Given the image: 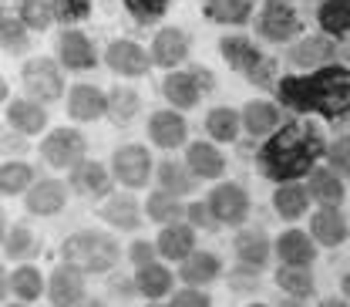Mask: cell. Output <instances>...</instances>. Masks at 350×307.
Here are the masks:
<instances>
[{
	"label": "cell",
	"mask_w": 350,
	"mask_h": 307,
	"mask_svg": "<svg viewBox=\"0 0 350 307\" xmlns=\"http://www.w3.org/2000/svg\"><path fill=\"white\" fill-rule=\"evenodd\" d=\"M320 24L330 34H344L350 31V0H327L320 7Z\"/></svg>",
	"instance_id": "30"
},
{
	"label": "cell",
	"mask_w": 350,
	"mask_h": 307,
	"mask_svg": "<svg viewBox=\"0 0 350 307\" xmlns=\"http://www.w3.org/2000/svg\"><path fill=\"white\" fill-rule=\"evenodd\" d=\"M148 135L162 145V149H175L185 138V122L175 112H155L148 122Z\"/></svg>",
	"instance_id": "16"
},
{
	"label": "cell",
	"mask_w": 350,
	"mask_h": 307,
	"mask_svg": "<svg viewBox=\"0 0 350 307\" xmlns=\"http://www.w3.org/2000/svg\"><path fill=\"white\" fill-rule=\"evenodd\" d=\"M206 129H209L213 138L229 142V138H236V132H239V115H236L232 108H213V112L206 115Z\"/></svg>",
	"instance_id": "31"
},
{
	"label": "cell",
	"mask_w": 350,
	"mask_h": 307,
	"mask_svg": "<svg viewBox=\"0 0 350 307\" xmlns=\"http://www.w3.org/2000/svg\"><path fill=\"white\" fill-rule=\"evenodd\" d=\"M185 54H189V44H185V34H182V31H175V27L159 31V38L152 44V58H155L159 64L175 68L178 61H185Z\"/></svg>",
	"instance_id": "14"
},
{
	"label": "cell",
	"mask_w": 350,
	"mask_h": 307,
	"mask_svg": "<svg viewBox=\"0 0 350 307\" xmlns=\"http://www.w3.org/2000/svg\"><path fill=\"white\" fill-rule=\"evenodd\" d=\"M27 182H31V169H27L24 162H7V166L0 169V186H3L7 196H10V193H21Z\"/></svg>",
	"instance_id": "39"
},
{
	"label": "cell",
	"mask_w": 350,
	"mask_h": 307,
	"mask_svg": "<svg viewBox=\"0 0 350 307\" xmlns=\"http://www.w3.org/2000/svg\"><path fill=\"white\" fill-rule=\"evenodd\" d=\"M330 162H334L337 173L350 175V138H337V142H334V149H330Z\"/></svg>",
	"instance_id": "46"
},
{
	"label": "cell",
	"mask_w": 350,
	"mask_h": 307,
	"mask_svg": "<svg viewBox=\"0 0 350 307\" xmlns=\"http://www.w3.org/2000/svg\"><path fill=\"white\" fill-rule=\"evenodd\" d=\"M189 169L196 175H202V179H216V175H222V156H219L213 145L196 142L189 149Z\"/></svg>",
	"instance_id": "21"
},
{
	"label": "cell",
	"mask_w": 350,
	"mask_h": 307,
	"mask_svg": "<svg viewBox=\"0 0 350 307\" xmlns=\"http://www.w3.org/2000/svg\"><path fill=\"white\" fill-rule=\"evenodd\" d=\"M165 3H169V0H125V7L135 14L138 24H152V21H159L162 10H165Z\"/></svg>",
	"instance_id": "41"
},
{
	"label": "cell",
	"mask_w": 350,
	"mask_h": 307,
	"mask_svg": "<svg viewBox=\"0 0 350 307\" xmlns=\"http://www.w3.org/2000/svg\"><path fill=\"white\" fill-rule=\"evenodd\" d=\"M135 112H138V95H135L131 88L111 91V98H108V115H111V122L129 125L131 119H135Z\"/></svg>",
	"instance_id": "33"
},
{
	"label": "cell",
	"mask_w": 350,
	"mask_h": 307,
	"mask_svg": "<svg viewBox=\"0 0 350 307\" xmlns=\"http://www.w3.org/2000/svg\"><path fill=\"white\" fill-rule=\"evenodd\" d=\"M75 186L88 196H101V193H108V175L98 162H85L75 169Z\"/></svg>",
	"instance_id": "34"
},
{
	"label": "cell",
	"mask_w": 350,
	"mask_h": 307,
	"mask_svg": "<svg viewBox=\"0 0 350 307\" xmlns=\"http://www.w3.org/2000/svg\"><path fill=\"white\" fill-rule=\"evenodd\" d=\"M131 260L138 263V270L148 267V263H152V247H148V243H135V247H131Z\"/></svg>",
	"instance_id": "48"
},
{
	"label": "cell",
	"mask_w": 350,
	"mask_h": 307,
	"mask_svg": "<svg viewBox=\"0 0 350 307\" xmlns=\"http://www.w3.org/2000/svg\"><path fill=\"white\" fill-rule=\"evenodd\" d=\"M189 213H192V219H196V223H202V226H209V219H213V217H209V210H206L202 203H196Z\"/></svg>",
	"instance_id": "49"
},
{
	"label": "cell",
	"mask_w": 350,
	"mask_h": 307,
	"mask_svg": "<svg viewBox=\"0 0 350 307\" xmlns=\"http://www.w3.org/2000/svg\"><path fill=\"white\" fill-rule=\"evenodd\" d=\"M172 307H209V297L199 291H182V294H175Z\"/></svg>",
	"instance_id": "47"
},
{
	"label": "cell",
	"mask_w": 350,
	"mask_h": 307,
	"mask_svg": "<svg viewBox=\"0 0 350 307\" xmlns=\"http://www.w3.org/2000/svg\"><path fill=\"white\" fill-rule=\"evenodd\" d=\"M334 54H337V47L327 38H310V41H300L297 47H290V61L297 68H317V64L330 61Z\"/></svg>",
	"instance_id": "17"
},
{
	"label": "cell",
	"mask_w": 350,
	"mask_h": 307,
	"mask_svg": "<svg viewBox=\"0 0 350 307\" xmlns=\"http://www.w3.org/2000/svg\"><path fill=\"white\" fill-rule=\"evenodd\" d=\"M313 236H317L320 243H327V247H337V243L347 236V223H344V217H340L334 206H323V210L313 217Z\"/></svg>",
	"instance_id": "18"
},
{
	"label": "cell",
	"mask_w": 350,
	"mask_h": 307,
	"mask_svg": "<svg viewBox=\"0 0 350 307\" xmlns=\"http://www.w3.org/2000/svg\"><path fill=\"white\" fill-rule=\"evenodd\" d=\"M243 122H246V129L253 132V135H266V132L276 129V108L273 105H266V101H250L246 105V112H243Z\"/></svg>",
	"instance_id": "27"
},
{
	"label": "cell",
	"mask_w": 350,
	"mask_h": 307,
	"mask_svg": "<svg viewBox=\"0 0 350 307\" xmlns=\"http://www.w3.org/2000/svg\"><path fill=\"white\" fill-rule=\"evenodd\" d=\"M81 291H85V280H81V270L78 267H57L54 277H51V301L57 307H75L81 301Z\"/></svg>",
	"instance_id": "11"
},
{
	"label": "cell",
	"mask_w": 350,
	"mask_h": 307,
	"mask_svg": "<svg viewBox=\"0 0 350 307\" xmlns=\"http://www.w3.org/2000/svg\"><path fill=\"white\" fill-rule=\"evenodd\" d=\"M236 254L243 257L246 267H262L266 257H269V243H266V236L262 233H239V240H236Z\"/></svg>",
	"instance_id": "25"
},
{
	"label": "cell",
	"mask_w": 350,
	"mask_h": 307,
	"mask_svg": "<svg viewBox=\"0 0 350 307\" xmlns=\"http://www.w3.org/2000/svg\"><path fill=\"white\" fill-rule=\"evenodd\" d=\"M169 284H172V277H169V270L159 267V263H148V267L138 270V291L148 294V297H162V294L169 291Z\"/></svg>",
	"instance_id": "32"
},
{
	"label": "cell",
	"mask_w": 350,
	"mask_h": 307,
	"mask_svg": "<svg viewBox=\"0 0 350 307\" xmlns=\"http://www.w3.org/2000/svg\"><path fill=\"white\" fill-rule=\"evenodd\" d=\"M256 307H260V304H256Z\"/></svg>",
	"instance_id": "54"
},
{
	"label": "cell",
	"mask_w": 350,
	"mask_h": 307,
	"mask_svg": "<svg viewBox=\"0 0 350 307\" xmlns=\"http://www.w3.org/2000/svg\"><path fill=\"white\" fill-rule=\"evenodd\" d=\"M159 250L165 254V257H189V250H192V230L189 226H169V230H162V236H159Z\"/></svg>",
	"instance_id": "26"
},
{
	"label": "cell",
	"mask_w": 350,
	"mask_h": 307,
	"mask_svg": "<svg viewBox=\"0 0 350 307\" xmlns=\"http://www.w3.org/2000/svg\"><path fill=\"white\" fill-rule=\"evenodd\" d=\"M14 291H17L24 301L41 297V273H38L34 267H21V270H14Z\"/></svg>",
	"instance_id": "38"
},
{
	"label": "cell",
	"mask_w": 350,
	"mask_h": 307,
	"mask_svg": "<svg viewBox=\"0 0 350 307\" xmlns=\"http://www.w3.org/2000/svg\"><path fill=\"white\" fill-rule=\"evenodd\" d=\"M202 85H209V75H202V71H175L165 78V98L172 101L175 108H192L196 101H199V95H202Z\"/></svg>",
	"instance_id": "7"
},
{
	"label": "cell",
	"mask_w": 350,
	"mask_h": 307,
	"mask_svg": "<svg viewBox=\"0 0 350 307\" xmlns=\"http://www.w3.org/2000/svg\"><path fill=\"white\" fill-rule=\"evenodd\" d=\"M159 179H162V186L169 189V193H189L192 189V179L185 175V169L182 166H175V162H165L162 169H159Z\"/></svg>",
	"instance_id": "40"
},
{
	"label": "cell",
	"mask_w": 350,
	"mask_h": 307,
	"mask_svg": "<svg viewBox=\"0 0 350 307\" xmlns=\"http://www.w3.org/2000/svg\"><path fill=\"white\" fill-rule=\"evenodd\" d=\"M7 119L14 122V129L27 132V135L41 132L44 122H47L44 112H41V105H34V101H14V105L7 108Z\"/></svg>",
	"instance_id": "22"
},
{
	"label": "cell",
	"mask_w": 350,
	"mask_h": 307,
	"mask_svg": "<svg viewBox=\"0 0 350 307\" xmlns=\"http://www.w3.org/2000/svg\"><path fill=\"white\" fill-rule=\"evenodd\" d=\"M64 257L78 270H108L118 260V247L101 233H78L64 243Z\"/></svg>",
	"instance_id": "3"
},
{
	"label": "cell",
	"mask_w": 350,
	"mask_h": 307,
	"mask_svg": "<svg viewBox=\"0 0 350 307\" xmlns=\"http://www.w3.org/2000/svg\"><path fill=\"white\" fill-rule=\"evenodd\" d=\"M68 112H71V119H78V122H91V119H98L101 112H108V98H105L98 88L78 85V88H71Z\"/></svg>",
	"instance_id": "13"
},
{
	"label": "cell",
	"mask_w": 350,
	"mask_h": 307,
	"mask_svg": "<svg viewBox=\"0 0 350 307\" xmlns=\"http://www.w3.org/2000/svg\"><path fill=\"white\" fill-rule=\"evenodd\" d=\"M306 210V193L300 186H283L276 193V213L283 219H297Z\"/></svg>",
	"instance_id": "36"
},
{
	"label": "cell",
	"mask_w": 350,
	"mask_h": 307,
	"mask_svg": "<svg viewBox=\"0 0 350 307\" xmlns=\"http://www.w3.org/2000/svg\"><path fill=\"white\" fill-rule=\"evenodd\" d=\"M24 88L34 95V98H41V101H54V98H61V71L54 68V61H31L27 68H24Z\"/></svg>",
	"instance_id": "6"
},
{
	"label": "cell",
	"mask_w": 350,
	"mask_h": 307,
	"mask_svg": "<svg viewBox=\"0 0 350 307\" xmlns=\"http://www.w3.org/2000/svg\"><path fill=\"white\" fill-rule=\"evenodd\" d=\"M148 169H152V162H148L145 149L125 145V149L115 152V173H118V179L125 186H145L148 182Z\"/></svg>",
	"instance_id": "8"
},
{
	"label": "cell",
	"mask_w": 350,
	"mask_h": 307,
	"mask_svg": "<svg viewBox=\"0 0 350 307\" xmlns=\"http://www.w3.org/2000/svg\"><path fill=\"white\" fill-rule=\"evenodd\" d=\"M344 287H347V294H350V277H347V280H344Z\"/></svg>",
	"instance_id": "52"
},
{
	"label": "cell",
	"mask_w": 350,
	"mask_h": 307,
	"mask_svg": "<svg viewBox=\"0 0 350 307\" xmlns=\"http://www.w3.org/2000/svg\"><path fill=\"white\" fill-rule=\"evenodd\" d=\"M276 280H280V287L283 291H290L293 297H304L313 291V280H310V273H306V267H280V273H276Z\"/></svg>",
	"instance_id": "35"
},
{
	"label": "cell",
	"mask_w": 350,
	"mask_h": 307,
	"mask_svg": "<svg viewBox=\"0 0 350 307\" xmlns=\"http://www.w3.org/2000/svg\"><path fill=\"white\" fill-rule=\"evenodd\" d=\"M283 307H300L297 301H283Z\"/></svg>",
	"instance_id": "51"
},
{
	"label": "cell",
	"mask_w": 350,
	"mask_h": 307,
	"mask_svg": "<svg viewBox=\"0 0 350 307\" xmlns=\"http://www.w3.org/2000/svg\"><path fill=\"white\" fill-rule=\"evenodd\" d=\"M276 250H280V257H283L286 267H306V263L313 260V247H310V240H306L300 230L283 233L280 243H276Z\"/></svg>",
	"instance_id": "19"
},
{
	"label": "cell",
	"mask_w": 350,
	"mask_h": 307,
	"mask_svg": "<svg viewBox=\"0 0 350 307\" xmlns=\"http://www.w3.org/2000/svg\"><path fill=\"white\" fill-rule=\"evenodd\" d=\"M280 91L286 105L334 119L350 112V68H323L310 78H286Z\"/></svg>",
	"instance_id": "1"
},
{
	"label": "cell",
	"mask_w": 350,
	"mask_h": 307,
	"mask_svg": "<svg viewBox=\"0 0 350 307\" xmlns=\"http://www.w3.org/2000/svg\"><path fill=\"white\" fill-rule=\"evenodd\" d=\"M88 3H91V0H51L57 21H81L88 14Z\"/></svg>",
	"instance_id": "43"
},
{
	"label": "cell",
	"mask_w": 350,
	"mask_h": 307,
	"mask_svg": "<svg viewBox=\"0 0 350 307\" xmlns=\"http://www.w3.org/2000/svg\"><path fill=\"white\" fill-rule=\"evenodd\" d=\"M300 31V21L293 14V7H286L283 0H269L260 14V34L269 41H290Z\"/></svg>",
	"instance_id": "5"
},
{
	"label": "cell",
	"mask_w": 350,
	"mask_h": 307,
	"mask_svg": "<svg viewBox=\"0 0 350 307\" xmlns=\"http://www.w3.org/2000/svg\"><path fill=\"white\" fill-rule=\"evenodd\" d=\"M310 193H313L320 203L334 206V203H340V196H344V186H340V179H337L334 173H327V169H317V173H310Z\"/></svg>",
	"instance_id": "28"
},
{
	"label": "cell",
	"mask_w": 350,
	"mask_h": 307,
	"mask_svg": "<svg viewBox=\"0 0 350 307\" xmlns=\"http://www.w3.org/2000/svg\"><path fill=\"white\" fill-rule=\"evenodd\" d=\"M27 247H31V233L24 226H10L7 236H3V254L7 257H21Z\"/></svg>",
	"instance_id": "44"
},
{
	"label": "cell",
	"mask_w": 350,
	"mask_h": 307,
	"mask_svg": "<svg viewBox=\"0 0 350 307\" xmlns=\"http://www.w3.org/2000/svg\"><path fill=\"white\" fill-rule=\"evenodd\" d=\"M57 51H61V61L71 68V71H88L94 64V47L88 41L85 34L78 31H64L57 38Z\"/></svg>",
	"instance_id": "12"
},
{
	"label": "cell",
	"mask_w": 350,
	"mask_h": 307,
	"mask_svg": "<svg viewBox=\"0 0 350 307\" xmlns=\"http://www.w3.org/2000/svg\"><path fill=\"white\" fill-rule=\"evenodd\" d=\"M253 10V0H206V14L222 24H243Z\"/></svg>",
	"instance_id": "23"
},
{
	"label": "cell",
	"mask_w": 350,
	"mask_h": 307,
	"mask_svg": "<svg viewBox=\"0 0 350 307\" xmlns=\"http://www.w3.org/2000/svg\"><path fill=\"white\" fill-rule=\"evenodd\" d=\"M219 273V260L213 254H196V257H185L182 263V280L185 284H209Z\"/></svg>",
	"instance_id": "24"
},
{
	"label": "cell",
	"mask_w": 350,
	"mask_h": 307,
	"mask_svg": "<svg viewBox=\"0 0 350 307\" xmlns=\"http://www.w3.org/2000/svg\"><path fill=\"white\" fill-rule=\"evenodd\" d=\"M323 307H347L344 301H323Z\"/></svg>",
	"instance_id": "50"
},
{
	"label": "cell",
	"mask_w": 350,
	"mask_h": 307,
	"mask_svg": "<svg viewBox=\"0 0 350 307\" xmlns=\"http://www.w3.org/2000/svg\"><path fill=\"white\" fill-rule=\"evenodd\" d=\"M0 27H3V47H7V51H24V44H27L24 41V27H21L10 14H3V24H0Z\"/></svg>",
	"instance_id": "45"
},
{
	"label": "cell",
	"mask_w": 350,
	"mask_h": 307,
	"mask_svg": "<svg viewBox=\"0 0 350 307\" xmlns=\"http://www.w3.org/2000/svg\"><path fill=\"white\" fill-rule=\"evenodd\" d=\"M21 14H24V24L34 27V31H44V27L54 21V7H51V0H24Z\"/></svg>",
	"instance_id": "37"
},
{
	"label": "cell",
	"mask_w": 350,
	"mask_h": 307,
	"mask_svg": "<svg viewBox=\"0 0 350 307\" xmlns=\"http://www.w3.org/2000/svg\"><path fill=\"white\" fill-rule=\"evenodd\" d=\"M320 156V135L304 122H293L262 149V169L269 179H293L310 173L313 159Z\"/></svg>",
	"instance_id": "2"
},
{
	"label": "cell",
	"mask_w": 350,
	"mask_h": 307,
	"mask_svg": "<svg viewBox=\"0 0 350 307\" xmlns=\"http://www.w3.org/2000/svg\"><path fill=\"white\" fill-rule=\"evenodd\" d=\"M101 217L108 219V223H115V226L135 230L138 226V206H135V199H129V196H115V199L105 203Z\"/></svg>",
	"instance_id": "29"
},
{
	"label": "cell",
	"mask_w": 350,
	"mask_h": 307,
	"mask_svg": "<svg viewBox=\"0 0 350 307\" xmlns=\"http://www.w3.org/2000/svg\"><path fill=\"white\" fill-rule=\"evenodd\" d=\"M148 217L152 219H175L178 217V203L172 193H155L148 199Z\"/></svg>",
	"instance_id": "42"
},
{
	"label": "cell",
	"mask_w": 350,
	"mask_h": 307,
	"mask_svg": "<svg viewBox=\"0 0 350 307\" xmlns=\"http://www.w3.org/2000/svg\"><path fill=\"white\" fill-rule=\"evenodd\" d=\"M85 307H101V304H94V301H91V304H85Z\"/></svg>",
	"instance_id": "53"
},
{
	"label": "cell",
	"mask_w": 350,
	"mask_h": 307,
	"mask_svg": "<svg viewBox=\"0 0 350 307\" xmlns=\"http://www.w3.org/2000/svg\"><path fill=\"white\" fill-rule=\"evenodd\" d=\"M61 203H64V186L54 182V179H44L41 186H34L31 196H27V210L31 213H57Z\"/></svg>",
	"instance_id": "20"
},
{
	"label": "cell",
	"mask_w": 350,
	"mask_h": 307,
	"mask_svg": "<svg viewBox=\"0 0 350 307\" xmlns=\"http://www.w3.org/2000/svg\"><path fill=\"white\" fill-rule=\"evenodd\" d=\"M41 149H44V159H47L51 166L68 169V166H78V162H81V156H85V138L71 129H57L44 138Z\"/></svg>",
	"instance_id": "4"
},
{
	"label": "cell",
	"mask_w": 350,
	"mask_h": 307,
	"mask_svg": "<svg viewBox=\"0 0 350 307\" xmlns=\"http://www.w3.org/2000/svg\"><path fill=\"white\" fill-rule=\"evenodd\" d=\"M219 47H222V58H226L232 68H239L243 75H253L262 64V54L246 41V38H226Z\"/></svg>",
	"instance_id": "15"
},
{
	"label": "cell",
	"mask_w": 350,
	"mask_h": 307,
	"mask_svg": "<svg viewBox=\"0 0 350 307\" xmlns=\"http://www.w3.org/2000/svg\"><path fill=\"white\" fill-rule=\"evenodd\" d=\"M209 210L219 223H239L250 210V199L239 186H219L216 193L209 196Z\"/></svg>",
	"instance_id": "9"
},
{
	"label": "cell",
	"mask_w": 350,
	"mask_h": 307,
	"mask_svg": "<svg viewBox=\"0 0 350 307\" xmlns=\"http://www.w3.org/2000/svg\"><path fill=\"white\" fill-rule=\"evenodd\" d=\"M108 68L118 71V75H129V78H138L148 71V54L131 41H115L108 47Z\"/></svg>",
	"instance_id": "10"
}]
</instances>
